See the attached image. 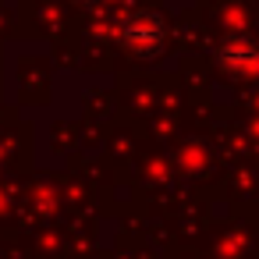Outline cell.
<instances>
[{
    "instance_id": "1",
    "label": "cell",
    "mask_w": 259,
    "mask_h": 259,
    "mask_svg": "<svg viewBox=\"0 0 259 259\" xmlns=\"http://www.w3.org/2000/svg\"><path fill=\"white\" fill-rule=\"evenodd\" d=\"M217 64L238 78H248L259 71V39L252 32H231L217 47Z\"/></svg>"
},
{
    "instance_id": "2",
    "label": "cell",
    "mask_w": 259,
    "mask_h": 259,
    "mask_svg": "<svg viewBox=\"0 0 259 259\" xmlns=\"http://www.w3.org/2000/svg\"><path fill=\"white\" fill-rule=\"evenodd\" d=\"M163 36H167L163 32V18L153 15V11H135L121 25V43L132 54H156L160 43H163Z\"/></svg>"
}]
</instances>
